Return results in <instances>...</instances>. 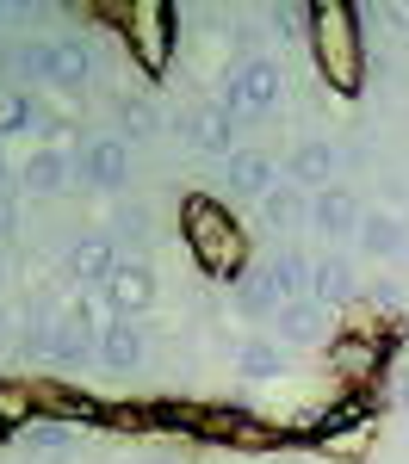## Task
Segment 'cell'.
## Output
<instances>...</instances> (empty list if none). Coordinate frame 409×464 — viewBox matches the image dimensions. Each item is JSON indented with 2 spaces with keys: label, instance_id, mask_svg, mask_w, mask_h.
I'll use <instances>...</instances> for the list:
<instances>
[{
  "label": "cell",
  "instance_id": "4dcf8cb0",
  "mask_svg": "<svg viewBox=\"0 0 409 464\" xmlns=\"http://www.w3.org/2000/svg\"><path fill=\"white\" fill-rule=\"evenodd\" d=\"M137 464H180V459H174V452H143Z\"/></svg>",
  "mask_w": 409,
  "mask_h": 464
},
{
  "label": "cell",
  "instance_id": "44dd1931",
  "mask_svg": "<svg viewBox=\"0 0 409 464\" xmlns=\"http://www.w3.org/2000/svg\"><path fill=\"white\" fill-rule=\"evenodd\" d=\"M260 217H267L273 236H297V229H310V192L304 186H273L260 198Z\"/></svg>",
  "mask_w": 409,
  "mask_h": 464
},
{
  "label": "cell",
  "instance_id": "7c38bea8",
  "mask_svg": "<svg viewBox=\"0 0 409 464\" xmlns=\"http://www.w3.org/2000/svg\"><path fill=\"white\" fill-rule=\"evenodd\" d=\"M223 186H229V198H267L273 186H279V161L273 155H260V149H236L229 161H223Z\"/></svg>",
  "mask_w": 409,
  "mask_h": 464
},
{
  "label": "cell",
  "instance_id": "ba28073f",
  "mask_svg": "<svg viewBox=\"0 0 409 464\" xmlns=\"http://www.w3.org/2000/svg\"><path fill=\"white\" fill-rule=\"evenodd\" d=\"M310 297H316L323 310H341V304L366 297V285H360V266H354L341 248H329L316 266H310Z\"/></svg>",
  "mask_w": 409,
  "mask_h": 464
},
{
  "label": "cell",
  "instance_id": "603a6c76",
  "mask_svg": "<svg viewBox=\"0 0 409 464\" xmlns=\"http://www.w3.org/2000/svg\"><path fill=\"white\" fill-rule=\"evenodd\" d=\"M236 372H242L248 384H273V378H286V347H279V341H242Z\"/></svg>",
  "mask_w": 409,
  "mask_h": 464
},
{
  "label": "cell",
  "instance_id": "83f0119b",
  "mask_svg": "<svg viewBox=\"0 0 409 464\" xmlns=\"http://www.w3.org/2000/svg\"><path fill=\"white\" fill-rule=\"evenodd\" d=\"M372 359H378V347H372V341H347V347H335V365H341L347 378H366Z\"/></svg>",
  "mask_w": 409,
  "mask_h": 464
},
{
  "label": "cell",
  "instance_id": "1f68e13d",
  "mask_svg": "<svg viewBox=\"0 0 409 464\" xmlns=\"http://www.w3.org/2000/svg\"><path fill=\"white\" fill-rule=\"evenodd\" d=\"M0 334H13V316H6V310H0Z\"/></svg>",
  "mask_w": 409,
  "mask_h": 464
},
{
  "label": "cell",
  "instance_id": "5bb4252c",
  "mask_svg": "<svg viewBox=\"0 0 409 464\" xmlns=\"http://www.w3.org/2000/svg\"><path fill=\"white\" fill-rule=\"evenodd\" d=\"M143 359H149L143 322H106V328H100V365H106L112 378H131Z\"/></svg>",
  "mask_w": 409,
  "mask_h": 464
},
{
  "label": "cell",
  "instance_id": "d6986e66",
  "mask_svg": "<svg viewBox=\"0 0 409 464\" xmlns=\"http://www.w3.org/2000/svg\"><path fill=\"white\" fill-rule=\"evenodd\" d=\"M310 266H316V260H304L297 248H279L273 260H260V273H267V291H273L279 304H297V297H310Z\"/></svg>",
  "mask_w": 409,
  "mask_h": 464
},
{
  "label": "cell",
  "instance_id": "d6a6232c",
  "mask_svg": "<svg viewBox=\"0 0 409 464\" xmlns=\"http://www.w3.org/2000/svg\"><path fill=\"white\" fill-rule=\"evenodd\" d=\"M0 192H6V155H0Z\"/></svg>",
  "mask_w": 409,
  "mask_h": 464
},
{
  "label": "cell",
  "instance_id": "484cf974",
  "mask_svg": "<svg viewBox=\"0 0 409 464\" xmlns=\"http://www.w3.org/2000/svg\"><path fill=\"white\" fill-rule=\"evenodd\" d=\"M118 124H124L131 137H155V130H161V111L149 106V100H131V93H118Z\"/></svg>",
  "mask_w": 409,
  "mask_h": 464
},
{
  "label": "cell",
  "instance_id": "52a82bcc",
  "mask_svg": "<svg viewBox=\"0 0 409 464\" xmlns=\"http://www.w3.org/2000/svg\"><path fill=\"white\" fill-rule=\"evenodd\" d=\"M74 149H56V143H44L25 155V168H19V186L32 192V198H69L74 192Z\"/></svg>",
  "mask_w": 409,
  "mask_h": 464
},
{
  "label": "cell",
  "instance_id": "836d02e7",
  "mask_svg": "<svg viewBox=\"0 0 409 464\" xmlns=\"http://www.w3.org/2000/svg\"><path fill=\"white\" fill-rule=\"evenodd\" d=\"M0 19H6V6H0Z\"/></svg>",
  "mask_w": 409,
  "mask_h": 464
},
{
  "label": "cell",
  "instance_id": "ac0fdd59",
  "mask_svg": "<svg viewBox=\"0 0 409 464\" xmlns=\"http://www.w3.org/2000/svg\"><path fill=\"white\" fill-rule=\"evenodd\" d=\"M131 25H137V63L149 74L168 69V25H174V13L168 6H131Z\"/></svg>",
  "mask_w": 409,
  "mask_h": 464
},
{
  "label": "cell",
  "instance_id": "277c9868",
  "mask_svg": "<svg viewBox=\"0 0 409 464\" xmlns=\"http://www.w3.org/2000/svg\"><path fill=\"white\" fill-rule=\"evenodd\" d=\"M74 174H81L87 192H118L131 179V149H124V137H81Z\"/></svg>",
  "mask_w": 409,
  "mask_h": 464
},
{
  "label": "cell",
  "instance_id": "f546056e",
  "mask_svg": "<svg viewBox=\"0 0 409 464\" xmlns=\"http://www.w3.org/2000/svg\"><path fill=\"white\" fill-rule=\"evenodd\" d=\"M366 297L378 304V310H397V304H404V285H397V279H372Z\"/></svg>",
  "mask_w": 409,
  "mask_h": 464
},
{
  "label": "cell",
  "instance_id": "5b68a950",
  "mask_svg": "<svg viewBox=\"0 0 409 464\" xmlns=\"http://www.w3.org/2000/svg\"><path fill=\"white\" fill-rule=\"evenodd\" d=\"M106 310L112 322H143L155 310V273L143 260H118V273L106 279Z\"/></svg>",
  "mask_w": 409,
  "mask_h": 464
},
{
  "label": "cell",
  "instance_id": "d4e9b609",
  "mask_svg": "<svg viewBox=\"0 0 409 464\" xmlns=\"http://www.w3.org/2000/svg\"><path fill=\"white\" fill-rule=\"evenodd\" d=\"M44 118H50V111H44L37 93H13V100L0 106V130H6V137H19V130H44Z\"/></svg>",
  "mask_w": 409,
  "mask_h": 464
},
{
  "label": "cell",
  "instance_id": "8fae6325",
  "mask_svg": "<svg viewBox=\"0 0 409 464\" xmlns=\"http://www.w3.org/2000/svg\"><path fill=\"white\" fill-rule=\"evenodd\" d=\"M354 248L366 254L372 266H391V260H404V248H409V223L397 211H366V217H360Z\"/></svg>",
  "mask_w": 409,
  "mask_h": 464
},
{
  "label": "cell",
  "instance_id": "ffe728a7",
  "mask_svg": "<svg viewBox=\"0 0 409 464\" xmlns=\"http://www.w3.org/2000/svg\"><path fill=\"white\" fill-rule=\"evenodd\" d=\"M6 69L19 74L25 87H50L56 81V37H19L6 50Z\"/></svg>",
  "mask_w": 409,
  "mask_h": 464
},
{
  "label": "cell",
  "instance_id": "9c48e42d",
  "mask_svg": "<svg viewBox=\"0 0 409 464\" xmlns=\"http://www.w3.org/2000/svg\"><path fill=\"white\" fill-rule=\"evenodd\" d=\"M180 137L199 149V155H218V161H229V155H236V118H229L218 100H211V106H192V111L180 118Z\"/></svg>",
  "mask_w": 409,
  "mask_h": 464
},
{
  "label": "cell",
  "instance_id": "4316f807",
  "mask_svg": "<svg viewBox=\"0 0 409 464\" xmlns=\"http://www.w3.org/2000/svg\"><path fill=\"white\" fill-rule=\"evenodd\" d=\"M19 440H25L32 452H50V459H56V452H69V446H74V433L63 428V421H44V415H37V421H32L25 433H19Z\"/></svg>",
  "mask_w": 409,
  "mask_h": 464
},
{
  "label": "cell",
  "instance_id": "7402d4cb",
  "mask_svg": "<svg viewBox=\"0 0 409 464\" xmlns=\"http://www.w3.org/2000/svg\"><path fill=\"white\" fill-rule=\"evenodd\" d=\"M229 304H236V316H248V322L279 316V297L267 291V273H260V266H242V273L229 279Z\"/></svg>",
  "mask_w": 409,
  "mask_h": 464
},
{
  "label": "cell",
  "instance_id": "8992f818",
  "mask_svg": "<svg viewBox=\"0 0 409 464\" xmlns=\"http://www.w3.org/2000/svg\"><path fill=\"white\" fill-rule=\"evenodd\" d=\"M360 198L347 192V186H329V192H310V236H323L329 248L341 242H354L360 236Z\"/></svg>",
  "mask_w": 409,
  "mask_h": 464
},
{
  "label": "cell",
  "instance_id": "4fadbf2b",
  "mask_svg": "<svg viewBox=\"0 0 409 464\" xmlns=\"http://www.w3.org/2000/svg\"><path fill=\"white\" fill-rule=\"evenodd\" d=\"M286 174H292V186H304V192H329L335 174H341V149H335L329 137H304V143L292 149V161H286Z\"/></svg>",
  "mask_w": 409,
  "mask_h": 464
},
{
  "label": "cell",
  "instance_id": "e0dca14e",
  "mask_svg": "<svg viewBox=\"0 0 409 464\" xmlns=\"http://www.w3.org/2000/svg\"><path fill=\"white\" fill-rule=\"evenodd\" d=\"M279 341H292V347H316L323 341V328H329V310L316 304V297H297V304H279V316L267 322Z\"/></svg>",
  "mask_w": 409,
  "mask_h": 464
},
{
  "label": "cell",
  "instance_id": "f1b7e54d",
  "mask_svg": "<svg viewBox=\"0 0 409 464\" xmlns=\"http://www.w3.org/2000/svg\"><path fill=\"white\" fill-rule=\"evenodd\" d=\"M112 236H137V242H143V236H149V211H143V205L118 211V217H112Z\"/></svg>",
  "mask_w": 409,
  "mask_h": 464
},
{
  "label": "cell",
  "instance_id": "3957f363",
  "mask_svg": "<svg viewBox=\"0 0 409 464\" xmlns=\"http://www.w3.org/2000/svg\"><path fill=\"white\" fill-rule=\"evenodd\" d=\"M19 353L37 359V365H69V372H87V365H100V334L63 316V322H50V328H25Z\"/></svg>",
  "mask_w": 409,
  "mask_h": 464
},
{
  "label": "cell",
  "instance_id": "9a60e30c",
  "mask_svg": "<svg viewBox=\"0 0 409 464\" xmlns=\"http://www.w3.org/2000/svg\"><path fill=\"white\" fill-rule=\"evenodd\" d=\"M93 74H100V56H93V37H56V93H69L81 100L87 87H93Z\"/></svg>",
  "mask_w": 409,
  "mask_h": 464
},
{
  "label": "cell",
  "instance_id": "cb8c5ba5",
  "mask_svg": "<svg viewBox=\"0 0 409 464\" xmlns=\"http://www.w3.org/2000/svg\"><path fill=\"white\" fill-rule=\"evenodd\" d=\"M32 421H37V384L6 378V384H0V440H6V433H25Z\"/></svg>",
  "mask_w": 409,
  "mask_h": 464
},
{
  "label": "cell",
  "instance_id": "6da1fadb",
  "mask_svg": "<svg viewBox=\"0 0 409 464\" xmlns=\"http://www.w3.org/2000/svg\"><path fill=\"white\" fill-rule=\"evenodd\" d=\"M286 100V74L273 56H255V63H229L218 81V106L229 118H267V111Z\"/></svg>",
  "mask_w": 409,
  "mask_h": 464
},
{
  "label": "cell",
  "instance_id": "2e32d148",
  "mask_svg": "<svg viewBox=\"0 0 409 464\" xmlns=\"http://www.w3.org/2000/svg\"><path fill=\"white\" fill-rule=\"evenodd\" d=\"M112 273H118L112 229H87V236H81V242L69 248V279H81V285H106Z\"/></svg>",
  "mask_w": 409,
  "mask_h": 464
},
{
  "label": "cell",
  "instance_id": "30bf717a",
  "mask_svg": "<svg viewBox=\"0 0 409 464\" xmlns=\"http://www.w3.org/2000/svg\"><path fill=\"white\" fill-rule=\"evenodd\" d=\"M186 223H192V248H199L205 266H229V260H236V223H229L218 205L199 198V205L186 211Z\"/></svg>",
  "mask_w": 409,
  "mask_h": 464
},
{
  "label": "cell",
  "instance_id": "7a4b0ae2",
  "mask_svg": "<svg viewBox=\"0 0 409 464\" xmlns=\"http://www.w3.org/2000/svg\"><path fill=\"white\" fill-rule=\"evenodd\" d=\"M310 25H316V50H323V69L354 87L360 81V13L354 6H310Z\"/></svg>",
  "mask_w": 409,
  "mask_h": 464
}]
</instances>
